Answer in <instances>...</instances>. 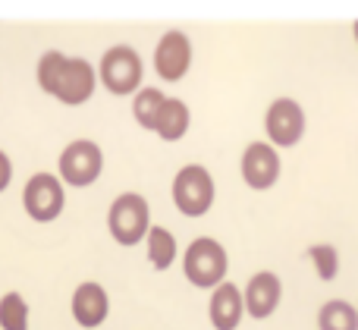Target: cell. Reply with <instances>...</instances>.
Returning a JSON list of instances; mask_svg holds the SVG:
<instances>
[{"label": "cell", "mask_w": 358, "mask_h": 330, "mask_svg": "<svg viewBox=\"0 0 358 330\" xmlns=\"http://www.w3.org/2000/svg\"><path fill=\"white\" fill-rule=\"evenodd\" d=\"M107 230H110L113 243L120 245H138L148 239L151 233V208L145 195L138 192H123L113 199L110 211H107Z\"/></svg>", "instance_id": "obj_2"}, {"label": "cell", "mask_w": 358, "mask_h": 330, "mask_svg": "<svg viewBox=\"0 0 358 330\" xmlns=\"http://www.w3.org/2000/svg\"><path fill=\"white\" fill-rule=\"evenodd\" d=\"M227 268H229V258L227 249H223L217 239L210 236H198L192 239V245L185 249L182 258V271H185V280L198 289H217L220 283H227Z\"/></svg>", "instance_id": "obj_1"}, {"label": "cell", "mask_w": 358, "mask_h": 330, "mask_svg": "<svg viewBox=\"0 0 358 330\" xmlns=\"http://www.w3.org/2000/svg\"><path fill=\"white\" fill-rule=\"evenodd\" d=\"M317 330H358V308L346 299H330L317 312Z\"/></svg>", "instance_id": "obj_15"}, {"label": "cell", "mask_w": 358, "mask_h": 330, "mask_svg": "<svg viewBox=\"0 0 358 330\" xmlns=\"http://www.w3.org/2000/svg\"><path fill=\"white\" fill-rule=\"evenodd\" d=\"M208 315L214 330H236L242 324V315H245V293L236 283H220L210 296Z\"/></svg>", "instance_id": "obj_13"}, {"label": "cell", "mask_w": 358, "mask_h": 330, "mask_svg": "<svg viewBox=\"0 0 358 330\" xmlns=\"http://www.w3.org/2000/svg\"><path fill=\"white\" fill-rule=\"evenodd\" d=\"M189 123H192V113H189V104L179 98H167L164 101V110L157 117V136L164 142H179V138L189 132Z\"/></svg>", "instance_id": "obj_14"}, {"label": "cell", "mask_w": 358, "mask_h": 330, "mask_svg": "<svg viewBox=\"0 0 358 330\" xmlns=\"http://www.w3.org/2000/svg\"><path fill=\"white\" fill-rule=\"evenodd\" d=\"M66 60L69 57H63L60 50L41 54V60H38V85H41L44 94L57 92V82H60V73H63V66H66Z\"/></svg>", "instance_id": "obj_20"}, {"label": "cell", "mask_w": 358, "mask_h": 330, "mask_svg": "<svg viewBox=\"0 0 358 330\" xmlns=\"http://www.w3.org/2000/svg\"><path fill=\"white\" fill-rule=\"evenodd\" d=\"M280 299H283V283L273 271H258L252 280L245 283V312L255 321H264L277 312Z\"/></svg>", "instance_id": "obj_11"}, {"label": "cell", "mask_w": 358, "mask_h": 330, "mask_svg": "<svg viewBox=\"0 0 358 330\" xmlns=\"http://www.w3.org/2000/svg\"><path fill=\"white\" fill-rule=\"evenodd\" d=\"M192 66V44L185 38V31L170 29L161 35L155 48V69L164 82H179Z\"/></svg>", "instance_id": "obj_8"}, {"label": "cell", "mask_w": 358, "mask_h": 330, "mask_svg": "<svg viewBox=\"0 0 358 330\" xmlns=\"http://www.w3.org/2000/svg\"><path fill=\"white\" fill-rule=\"evenodd\" d=\"M305 255L315 261V271H317V277H321L324 283L336 280V274H340V252H336L334 245H327V243L308 245V252H305Z\"/></svg>", "instance_id": "obj_19"}, {"label": "cell", "mask_w": 358, "mask_h": 330, "mask_svg": "<svg viewBox=\"0 0 358 330\" xmlns=\"http://www.w3.org/2000/svg\"><path fill=\"white\" fill-rule=\"evenodd\" d=\"M0 327L3 330H29V302L19 293H6L0 299Z\"/></svg>", "instance_id": "obj_18"}, {"label": "cell", "mask_w": 358, "mask_h": 330, "mask_svg": "<svg viewBox=\"0 0 358 330\" xmlns=\"http://www.w3.org/2000/svg\"><path fill=\"white\" fill-rule=\"evenodd\" d=\"M57 170H60V180L66 182V186H73V189L92 186L101 176V170H104L101 145L92 142V138H76V142H69L66 148H63Z\"/></svg>", "instance_id": "obj_5"}, {"label": "cell", "mask_w": 358, "mask_h": 330, "mask_svg": "<svg viewBox=\"0 0 358 330\" xmlns=\"http://www.w3.org/2000/svg\"><path fill=\"white\" fill-rule=\"evenodd\" d=\"M164 101H167V94L151 85H145L142 92L136 94V101H132V117H136V123L142 126V129H151V132L157 129V117H161V110H164Z\"/></svg>", "instance_id": "obj_16"}, {"label": "cell", "mask_w": 358, "mask_h": 330, "mask_svg": "<svg viewBox=\"0 0 358 330\" xmlns=\"http://www.w3.org/2000/svg\"><path fill=\"white\" fill-rule=\"evenodd\" d=\"M264 129L271 145L280 148H296L305 136V110L299 101L292 98H277L264 113Z\"/></svg>", "instance_id": "obj_7"}, {"label": "cell", "mask_w": 358, "mask_h": 330, "mask_svg": "<svg viewBox=\"0 0 358 330\" xmlns=\"http://www.w3.org/2000/svg\"><path fill=\"white\" fill-rule=\"evenodd\" d=\"M142 57L129 44H117L101 57L98 79L110 94L123 98V94H138L142 92Z\"/></svg>", "instance_id": "obj_3"}, {"label": "cell", "mask_w": 358, "mask_h": 330, "mask_svg": "<svg viewBox=\"0 0 358 330\" xmlns=\"http://www.w3.org/2000/svg\"><path fill=\"white\" fill-rule=\"evenodd\" d=\"M173 205L185 217H201L214 205V176L201 164H189L173 176Z\"/></svg>", "instance_id": "obj_4"}, {"label": "cell", "mask_w": 358, "mask_h": 330, "mask_svg": "<svg viewBox=\"0 0 358 330\" xmlns=\"http://www.w3.org/2000/svg\"><path fill=\"white\" fill-rule=\"evenodd\" d=\"M22 208L31 220H38V224L57 220L63 214V208H66L63 180L54 173H35L22 189Z\"/></svg>", "instance_id": "obj_6"}, {"label": "cell", "mask_w": 358, "mask_h": 330, "mask_svg": "<svg viewBox=\"0 0 358 330\" xmlns=\"http://www.w3.org/2000/svg\"><path fill=\"white\" fill-rule=\"evenodd\" d=\"M10 182H13V161L6 151H0V192H6Z\"/></svg>", "instance_id": "obj_21"}, {"label": "cell", "mask_w": 358, "mask_h": 330, "mask_svg": "<svg viewBox=\"0 0 358 330\" xmlns=\"http://www.w3.org/2000/svg\"><path fill=\"white\" fill-rule=\"evenodd\" d=\"M107 312H110V299H107L104 287L94 280L79 283L73 293V318L79 327L94 330L107 321Z\"/></svg>", "instance_id": "obj_12"}, {"label": "cell", "mask_w": 358, "mask_h": 330, "mask_svg": "<svg viewBox=\"0 0 358 330\" xmlns=\"http://www.w3.org/2000/svg\"><path fill=\"white\" fill-rule=\"evenodd\" d=\"M145 245H148V261L151 268L157 271H167L170 264L176 261V239L170 230H164V227H151L148 239H145Z\"/></svg>", "instance_id": "obj_17"}, {"label": "cell", "mask_w": 358, "mask_h": 330, "mask_svg": "<svg viewBox=\"0 0 358 330\" xmlns=\"http://www.w3.org/2000/svg\"><path fill=\"white\" fill-rule=\"evenodd\" d=\"M94 82H98V76H94L92 63L82 60V57H69L63 73H60V82H57L54 98L60 101V104L79 107L94 94Z\"/></svg>", "instance_id": "obj_10"}, {"label": "cell", "mask_w": 358, "mask_h": 330, "mask_svg": "<svg viewBox=\"0 0 358 330\" xmlns=\"http://www.w3.org/2000/svg\"><path fill=\"white\" fill-rule=\"evenodd\" d=\"M352 35H355V41H358V19H355V25H352Z\"/></svg>", "instance_id": "obj_22"}, {"label": "cell", "mask_w": 358, "mask_h": 330, "mask_svg": "<svg viewBox=\"0 0 358 330\" xmlns=\"http://www.w3.org/2000/svg\"><path fill=\"white\" fill-rule=\"evenodd\" d=\"M239 167H242V180H245V186L258 189V192L271 189L273 182L280 180V155H277V148L267 145V142L248 145Z\"/></svg>", "instance_id": "obj_9"}]
</instances>
